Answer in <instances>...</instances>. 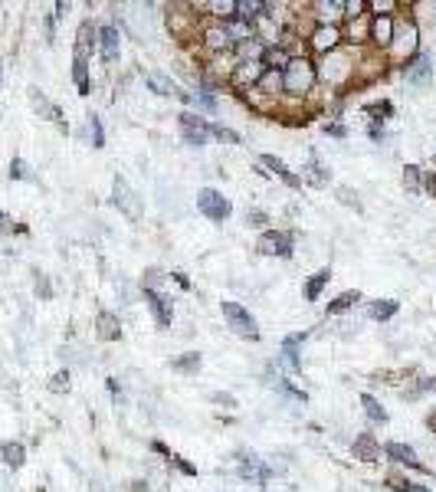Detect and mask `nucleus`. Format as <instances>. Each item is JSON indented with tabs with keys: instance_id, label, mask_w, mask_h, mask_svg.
Returning <instances> with one entry per match:
<instances>
[{
	"instance_id": "obj_1",
	"label": "nucleus",
	"mask_w": 436,
	"mask_h": 492,
	"mask_svg": "<svg viewBox=\"0 0 436 492\" xmlns=\"http://www.w3.org/2000/svg\"><path fill=\"white\" fill-rule=\"evenodd\" d=\"M318 82V73H315V63L309 56H292L282 69V92L292 95V99H305V95L315 89Z\"/></svg>"
},
{
	"instance_id": "obj_2",
	"label": "nucleus",
	"mask_w": 436,
	"mask_h": 492,
	"mask_svg": "<svg viewBox=\"0 0 436 492\" xmlns=\"http://www.w3.org/2000/svg\"><path fill=\"white\" fill-rule=\"evenodd\" d=\"M315 73H318V79L322 82H332V85H342L344 79L354 76V66H351V56L344 53L342 47L335 49V53H328V56H322V63L315 66Z\"/></svg>"
},
{
	"instance_id": "obj_3",
	"label": "nucleus",
	"mask_w": 436,
	"mask_h": 492,
	"mask_svg": "<svg viewBox=\"0 0 436 492\" xmlns=\"http://www.w3.org/2000/svg\"><path fill=\"white\" fill-rule=\"evenodd\" d=\"M220 312H223V319H227V328H233L239 335V338H247V341H256L259 338V325L256 319L243 309L239 302H220Z\"/></svg>"
},
{
	"instance_id": "obj_4",
	"label": "nucleus",
	"mask_w": 436,
	"mask_h": 492,
	"mask_svg": "<svg viewBox=\"0 0 436 492\" xmlns=\"http://www.w3.org/2000/svg\"><path fill=\"white\" fill-rule=\"evenodd\" d=\"M197 210L210 220V223H223V220L233 214V204H230V200L223 197L217 187H200V194H197Z\"/></svg>"
},
{
	"instance_id": "obj_5",
	"label": "nucleus",
	"mask_w": 436,
	"mask_h": 492,
	"mask_svg": "<svg viewBox=\"0 0 436 492\" xmlns=\"http://www.w3.org/2000/svg\"><path fill=\"white\" fill-rule=\"evenodd\" d=\"M256 250L263 256H282V259H292L295 237L289 233V230H263V237L256 240Z\"/></svg>"
},
{
	"instance_id": "obj_6",
	"label": "nucleus",
	"mask_w": 436,
	"mask_h": 492,
	"mask_svg": "<svg viewBox=\"0 0 436 492\" xmlns=\"http://www.w3.org/2000/svg\"><path fill=\"white\" fill-rule=\"evenodd\" d=\"M177 128L184 135V142L190 148H204L210 142V122L207 118H200L197 112H180L177 115Z\"/></svg>"
},
{
	"instance_id": "obj_7",
	"label": "nucleus",
	"mask_w": 436,
	"mask_h": 492,
	"mask_svg": "<svg viewBox=\"0 0 436 492\" xmlns=\"http://www.w3.org/2000/svg\"><path fill=\"white\" fill-rule=\"evenodd\" d=\"M342 27L338 23H318V27L312 30V37H309V47L318 53V56H328V53H335V49L342 47Z\"/></svg>"
},
{
	"instance_id": "obj_8",
	"label": "nucleus",
	"mask_w": 436,
	"mask_h": 492,
	"mask_svg": "<svg viewBox=\"0 0 436 492\" xmlns=\"http://www.w3.org/2000/svg\"><path fill=\"white\" fill-rule=\"evenodd\" d=\"M112 204L122 210L128 220H142V200L135 197V190L128 187V180L115 178V184H112Z\"/></svg>"
},
{
	"instance_id": "obj_9",
	"label": "nucleus",
	"mask_w": 436,
	"mask_h": 492,
	"mask_svg": "<svg viewBox=\"0 0 436 492\" xmlns=\"http://www.w3.org/2000/svg\"><path fill=\"white\" fill-rule=\"evenodd\" d=\"M144 302H148V309H151L154 322L161 325V328H168V325L174 322V302L171 295H164L161 289H144Z\"/></svg>"
},
{
	"instance_id": "obj_10",
	"label": "nucleus",
	"mask_w": 436,
	"mask_h": 492,
	"mask_svg": "<svg viewBox=\"0 0 436 492\" xmlns=\"http://www.w3.org/2000/svg\"><path fill=\"white\" fill-rule=\"evenodd\" d=\"M417 47H420V30H417V23L410 20L400 37L394 33V43H390V49H394V56H397L400 63H410V59H413V53H417Z\"/></svg>"
},
{
	"instance_id": "obj_11",
	"label": "nucleus",
	"mask_w": 436,
	"mask_h": 492,
	"mask_svg": "<svg viewBox=\"0 0 436 492\" xmlns=\"http://www.w3.org/2000/svg\"><path fill=\"white\" fill-rule=\"evenodd\" d=\"M204 49H207V53H227V49H237V37L230 33L227 23H213V27L204 30Z\"/></svg>"
},
{
	"instance_id": "obj_12",
	"label": "nucleus",
	"mask_w": 436,
	"mask_h": 492,
	"mask_svg": "<svg viewBox=\"0 0 436 492\" xmlns=\"http://www.w3.org/2000/svg\"><path fill=\"white\" fill-rule=\"evenodd\" d=\"M380 453L387 456L390 463H397V466H410V469H420V473H427V466L417 460V450L407 443H397V440H390V443L380 446Z\"/></svg>"
},
{
	"instance_id": "obj_13",
	"label": "nucleus",
	"mask_w": 436,
	"mask_h": 492,
	"mask_svg": "<svg viewBox=\"0 0 436 492\" xmlns=\"http://www.w3.org/2000/svg\"><path fill=\"white\" fill-rule=\"evenodd\" d=\"M239 479H243V483H253V486H266L269 479H273V469H269L256 453L253 456L247 453L243 460H239Z\"/></svg>"
},
{
	"instance_id": "obj_14",
	"label": "nucleus",
	"mask_w": 436,
	"mask_h": 492,
	"mask_svg": "<svg viewBox=\"0 0 436 492\" xmlns=\"http://www.w3.org/2000/svg\"><path fill=\"white\" fill-rule=\"evenodd\" d=\"M99 53H102V63H108V66H115V63H118V56H122L118 27H112V23L99 27Z\"/></svg>"
},
{
	"instance_id": "obj_15",
	"label": "nucleus",
	"mask_w": 436,
	"mask_h": 492,
	"mask_svg": "<svg viewBox=\"0 0 436 492\" xmlns=\"http://www.w3.org/2000/svg\"><path fill=\"white\" fill-rule=\"evenodd\" d=\"M394 33H397V20L390 17V13H378V17L370 20L368 39H374V47L390 49V43H394Z\"/></svg>"
},
{
	"instance_id": "obj_16",
	"label": "nucleus",
	"mask_w": 436,
	"mask_h": 492,
	"mask_svg": "<svg viewBox=\"0 0 436 492\" xmlns=\"http://www.w3.org/2000/svg\"><path fill=\"white\" fill-rule=\"evenodd\" d=\"M430 79H433V59L427 56V53H420V56H413L407 63V82L413 85V89H427Z\"/></svg>"
},
{
	"instance_id": "obj_17",
	"label": "nucleus",
	"mask_w": 436,
	"mask_h": 492,
	"mask_svg": "<svg viewBox=\"0 0 436 492\" xmlns=\"http://www.w3.org/2000/svg\"><path fill=\"white\" fill-rule=\"evenodd\" d=\"M309 338V331H295V335H285L282 338V361L295 374H302V341Z\"/></svg>"
},
{
	"instance_id": "obj_18",
	"label": "nucleus",
	"mask_w": 436,
	"mask_h": 492,
	"mask_svg": "<svg viewBox=\"0 0 436 492\" xmlns=\"http://www.w3.org/2000/svg\"><path fill=\"white\" fill-rule=\"evenodd\" d=\"M30 105H33V112L43 115V118H49V122H56L59 128H66V118H63V109H59L56 102H49L46 95L39 92L37 85L30 89Z\"/></svg>"
},
{
	"instance_id": "obj_19",
	"label": "nucleus",
	"mask_w": 436,
	"mask_h": 492,
	"mask_svg": "<svg viewBox=\"0 0 436 492\" xmlns=\"http://www.w3.org/2000/svg\"><path fill=\"white\" fill-rule=\"evenodd\" d=\"M259 168H269L275 178H282L292 190L302 187V178H299V174H292V171H289V164H285L282 158H275V154H259Z\"/></svg>"
},
{
	"instance_id": "obj_20",
	"label": "nucleus",
	"mask_w": 436,
	"mask_h": 492,
	"mask_svg": "<svg viewBox=\"0 0 436 492\" xmlns=\"http://www.w3.org/2000/svg\"><path fill=\"white\" fill-rule=\"evenodd\" d=\"M95 335L102 341H118L122 338V319L115 312H99L95 315Z\"/></svg>"
},
{
	"instance_id": "obj_21",
	"label": "nucleus",
	"mask_w": 436,
	"mask_h": 492,
	"mask_svg": "<svg viewBox=\"0 0 436 492\" xmlns=\"http://www.w3.org/2000/svg\"><path fill=\"white\" fill-rule=\"evenodd\" d=\"M144 82H148V89L151 92H158V95H174V99H180V85L174 82L171 76H164V73H158V69H148L144 73Z\"/></svg>"
},
{
	"instance_id": "obj_22",
	"label": "nucleus",
	"mask_w": 436,
	"mask_h": 492,
	"mask_svg": "<svg viewBox=\"0 0 436 492\" xmlns=\"http://www.w3.org/2000/svg\"><path fill=\"white\" fill-rule=\"evenodd\" d=\"M354 456L364 460V463H378V460H380L378 436H374V433H358V440H354Z\"/></svg>"
},
{
	"instance_id": "obj_23",
	"label": "nucleus",
	"mask_w": 436,
	"mask_h": 492,
	"mask_svg": "<svg viewBox=\"0 0 436 492\" xmlns=\"http://www.w3.org/2000/svg\"><path fill=\"white\" fill-rule=\"evenodd\" d=\"M332 283V269H318V273H312L309 279H305L302 285V295L305 302H318V295L325 293V285Z\"/></svg>"
},
{
	"instance_id": "obj_24",
	"label": "nucleus",
	"mask_w": 436,
	"mask_h": 492,
	"mask_svg": "<svg viewBox=\"0 0 436 492\" xmlns=\"http://www.w3.org/2000/svg\"><path fill=\"white\" fill-rule=\"evenodd\" d=\"M95 37H99L95 23L92 20H82V27H79V33H76V49H73V53H79V56L89 59L95 53Z\"/></svg>"
},
{
	"instance_id": "obj_25",
	"label": "nucleus",
	"mask_w": 436,
	"mask_h": 492,
	"mask_svg": "<svg viewBox=\"0 0 436 492\" xmlns=\"http://www.w3.org/2000/svg\"><path fill=\"white\" fill-rule=\"evenodd\" d=\"M180 102H187V105H194V109H200V112H210V115L220 109L217 95L210 92V89H200V92H184V95H180Z\"/></svg>"
},
{
	"instance_id": "obj_26",
	"label": "nucleus",
	"mask_w": 436,
	"mask_h": 492,
	"mask_svg": "<svg viewBox=\"0 0 436 492\" xmlns=\"http://www.w3.org/2000/svg\"><path fill=\"white\" fill-rule=\"evenodd\" d=\"M73 82H76V92L79 95H89L92 92V82H89V59L73 53Z\"/></svg>"
},
{
	"instance_id": "obj_27",
	"label": "nucleus",
	"mask_w": 436,
	"mask_h": 492,
	"mask_svg": "<svg viewBox=\"0 0 436 492\" xmlns=\"http://www.w3.org/2000/svg\"><path fill=\"white\" fill-rule=\"evenodd\" d=\"M0 456H4V463H7L10 469H20V466L27 463V446L17 443V440H7V443L0 446Z\"/></svg>"
},
{
	"instance_id": "obj_28",
	"label": "nucleus",
	"mask_w": 436,
	"mask_h": 492,
	"mask_svg": "<svg viewBox=\"0 0 436 492\" xmlns=\"http://www.w3.org/2000/svg\"><path fill=\"white\" fill-rule=\"evenodd\" d=\"M400 312V302L397 299H374L368 309V315L374 319V322H387V319H394V315Z\"/></svg>"
},
{
	"instance_id": "obj_29",
	"label": "nucleus",
	"mask_w": 436,
	"mask_h": 492,
	"mask_svg": "<svg viewBox=\"0 0 436 492\" xmlns=\"http://www.w3.org/2000/svg\"><path fill=\"white\" fill-rule=\"evenodd\" d=\"M200 364H204L200 351H187V355H180V358H174V361H171V368L177 371V374H197Z\"/></svg>"
},
{
	"instance_id": "obj_30",
	"label": "nucleus",
	"mask_w": 436,
	"mask_h": 492,
	"mask_svg": "<svg viewBox=\"0 0 436 492\" xmlns=\"http://www.w3.org/2000/svg\"><path fill=\"white\" fill-rule=\"evenodd\" d=\"M361 404H364V414H368L370 424H387V410L380 407L378 398H370V394H361Z\"/></svg>"
},
{
	"instance_id": "obj_31",
	"label": "nucleus",
	"mask_w": 436,
	"mask_h": 492,
	"mask_svg": "<svg viewBox=\"0 0 436 492\" xmlns=\"http://www.w3.org/2000/svg\"><path fill=\"white\" fill-rule=\"evenodd\" d=\"M354 302H361V293H358V289H348V293H342L338 299H332V302H328V315H342V312H348V309H351Z\"/></svg>"
},
{
	"instance_id": "obj_32",
	"label": "nucleus",
	"mask_w": 436,
	"mask_h": 492,
	"mask_svg": "<svg viewBox=\"0 0 436 492\" xmlns=\"http://www.w3.org/2000/svg\"><path fill=\"white\" fill-rule=\"evenodd\" d=\"M309 174H305V184H312V187H325V184H328V171H325V164L318 161V158H315L312 154V161H309Z\"/></svg>"
},
{
	"instance_id": "obj_33",
	"label": "nucleus",
	"mask_w": 436,
	"mask_h": 492,
	"mask_svg": "<svg viewBox=\"0 0 436 492\" xmlns=\"http://www.w3.org/2000/svg\"><path fill=\"white\" fill-rule=\"evenodd\" d=\"M364 112H368L378 125H384V118H390V115H394V102H387V99H378V102L364 105Z\"/></svg>"
},
{
	"instance_id": "obj_34",
	"label": "nucleus",
	"mask_w": 436,
	"mask_h": 492,
	"mask_svg": "<svg viewBox=\"0 0 436 492\" xmlns=\"http://www.w3.org/2000/svg\"><path fill=\"white\" fill-rule=\"evenodd\" d=\"M404 187H407L410 194H423V171H420L417 164H407V168H404Z\"/></svg>"
},
{
	"instance_id": "obj_35",
	"label": "nucleus",
	"mask_w": 436,
	"mask_h": 492,
	"mask_svg": "<svg viewBox=\"0 0 436 492\" xmlns=\"http://www.w3.org/2000/svg\"><path fill=\"white\" fill-rule=\"evenodd\" d=\"M269 384H273L275 390H282L285 398H292V400H309V394H305V390H299V388H292V384H289V381L285 378H275V374H269Z\"/></svg>"
},
{
	"instance_id": "obj_36",
	"label": "nucleus",
	"mask_w": 436,
	"mask_h": 492,
	"mask_svg": "<svg viewBox=\"0 0 436 492\" xmlns=\"http://www.w3.org/2000/svg\"><path fill=\"white\" fill-rule=\"evenodd\" d=\"M387 483L394 492H433L430 486H420V483H413V479H404V476H390Z\"/></svg>"
},
{
	"instance_id": "obj_37",
	"label": "nucleus",
	"mask_w": 436,
	"mask_h": 492,
	"mask_svg": "<svg viewBox=\"0 0 436 492\" xmlns=\"http://www.w3.org/2000/svg\"><path fill=\"white\" fill-rule=\"evenodd\" d=\"M210 135L220 138V142H227V144H239V135L233 132V128H227V125H220V122H210Z\"/></svg>"
},
{
	"instance_id": "obj_38",
	"label": "nucleus",
	"mask_w": 436,
	"mask_h": 492,
	"mask_svg": "<svg viewBox=\"0 0 436 492\" xmlns=\"http://www.w3.org/2000/svg\"><path fill=\"white\" fill-rule=\"evenodd\" d=\"M89 135H92V144L95 148H105V128H102V118L99 115H89Z\"/></svg>"
},
{
	"instance_id": "obj_39",
	"label": "nucleus",
	"mask_w": 436,
	"mask_h": 492,
	"mask_svg": "<svg viewBox=\"0 0 436 492\" xmlns=\"http://www.w3.org/2000/svg\"><path fill=\"white\" fill-rule=\"evenodd\" d=\"M338 200H342L344 207L351 210H364V204L358 200V194H354V187H338Z\"/></svg>"
},
{
	"instance_id": "obj_40",
	"label": "nucleus",
	"mask_w": 436,
	"mask_h": 492,
	"mask_svg": "<svg viewBox=\"0 0 436 492\" xmlns=\"http://www.w3.org/2000/svg\"><path fill=\"white\" fill-rule=\"evenodd\" d=\"M49 390L66 394V390H69V371H56V374H53V381H49Z\"/></svg>"
},
{
	"instance_id": "obj_41",
	"label": "nucleus",
	"mask_w": 436,
	"mask_h": 492,
	"mask_svg": "<svg viewBox=\"0 0 436 492\" xmlns=\"http://www.w3.org/2000/svg\"><path fill=\"white\" fill-rule=\"evenodd\" d=\"M27 178H30L27 161H23V158H13V161H10V180H27Z\"/></svg>"
},
{
	"instance_id": "obj_42",
	"label": "nucleus",
	"mask_w": 436,
	"mask_h": 492,
	"mask_svg": "<svg viewBox=\"0 0 436 492\" xmlns=\"http://www.w3.org/2000/svg\"><path fill=\"white\" fill-rule=\"evenodd\" d=\"M142 283H144V289H158V285L164 283V273L151 266V269H144V279H142Z\"/></svg>"
},
{
	"instance_id": "obj_43",
	"label": "nucleus",
	"mask_w": 436,
	"mask_h": 492,
	"mask_svg": "<svg viewBox=\"0 0 436 492\" xmlns=\"http://www.w3.org/2000/svg\"><path fill=\"white\" fill-rule=\"evenodd\" d=\"M168 460H171V463L177 466V469H180V473H184V476H197V466H194V463H187V460H184V456H180V453H171V456H168Z\"/></svg>"
},
{
	"instance_id": "obj_44",
	"label": "nucleus",
	"mask_w": 436,
	"mask_h": 492,
	"mask_svg": "<svg viewBox=\"0 0 436 492\" xmlns=\"http://www.w3.org/2000/svg\"><path fill=\"white\" fill-rule=\"evenodd\" d=\"M247 223L249 227H256V230H263L266 223H269V214H263V210H247Z\"/></svg>"
},
{
	"instance_id": "obj_45",
	"label": "nucleus",
	"mask_w": 436,
	"mask_h": 492,
	"mask_svg": "<svg viewBox=\"0 0 436 492\" xmlns=\"http://www.w3.org/2000/svg\"><path fill=\"white\" fill-rule=\"evenodd\" d=\"M210 400H213V404H220V407H227V410H233V407H237V398H233V394H223V390H217V394H210Z\"/></svg>"
},
{
	"instance_id": "obj_46",
	"label": "nucleus",
	"mask_w": 436,
	"mask_h": 492,
	"mask_svg": "<svg viewBox=\"0 0 436 492\" xmlns=\"http://www.w3.org/2000/svg\"><path fill=\"white\" fill-rule=\"evenodd\" d=\"M423 194L436 200V171H430L427 178H423Z\"/></svg>"
},
{
	"instance_id": "obj_47",
	"label": "nucleus",
	"mask_w": 436,
	"mask_h": 492,
	"mask_svg": "<svg viewBox=\"0 0 436 492\" xmlns=\"http://www.w3.org/2000/svg\"><path fill=\"white\" fill-rule=\"evenodd\" d=\"M325 132L335 135V138H344V135H348V128H344V125H338V122H328V125H325Z\"/></svg>"
},
{
	"instance_id": "obj_48",
	"label": "nucleus",
	"mask_w": 436,
	"mask_h": 492,
	"mask_svg": "<svg viewBox=\"0 0 436 492\" xmlns=\"http://www.w3.org/2000/svg\"><path fill=\"white\" fill-rule=\"evenodd\" d=\"M37 295H43V299H49V295H53V289H49V283L43 279V276L37 279Z\"/></svg>"
},
{
	"instance_id": "obj_49",
	"label": "nucleus",
	"mask_w": 436,
	"mask_h": 492,
	"mask_svg": "<svg viewBox=\"0 0 436 492\" xmlns=\"http://www.w3.org/2000/svg\"><path fill=\"white\" fill-rule=\"evenodd\" d=\"M174 283H177L180 289H190V279H187V276H184V273H174Z\"/></svg>"
},
{
	"instance_id": "obj_50",
	"label": "nucleus",
	"mask_w": 436,
	"mask_h": 492,
	"mask_svg": "<svg viewBox=\"0 0 436 492\" xmlns=\"http://www.w3.org/2000/svg\"><path fill=\"white\" fill-rule=\"evenodd\" d=\"M370 138H374V142H380V138H384V128H380L378 122L370 125Z\"/></svg>"
},
{
	"instance_id": "obj_51",
	"label": "nucleus",
	"mask_w": 436,
	"mask_h": 492,
	"mask_svg": "<svg viewBox=\"0 0 436 492\" xmlns=\"http://www.w3.org/2000/svg\"><path fill=\"white\" fill-rule=\"evenodd\" d=\"M10 223H13V220H10L7 214H0V233H7V230H13V227H10Z\"/></svg>"
},
{
	"instance_id": "obj_52",
	"label": "nucleus",
	"mask_w": 436,
	"mask_h": 492,
	"mask_svg": "<svg viewBox=\"0 0 436 492\" xmlns=\"http://www.w3.org/2000/svg\"><path fill=\"white\" fill-rule=\"evenodd\" d=\"M370 10H394V4H380V0H374V4H368Z\"/></svg>"
},
{
	"instance_id": "obj_53",
	"label": "nucleus",
	"mask_w": 436,
	"mask_h": 492,
	"mask_svg": "<svg viewBox=\"0 0 436 492\" xmlns=\"http://www.w3.org/2000/svg\"><path fill=\"white\" fill-rule=\"evenodd\" d=\"M132 489L135 492H148V483H144V479H138V483H132Z\"/></svg>"
},
{
	"instance_id": "obj_54",
	"label": "nucleus",
	"mask_w": 436,
	"mask_h": 492,
	"mask_svg": "<svg viewBox=\"0 0 436 492\" xmlns=\"http://www.w3.org/2000/svg\"><path fill=\"white\" fill-rule=\"evenodd\" d=\"M427 426H430V430H436V414H430V417H427Z\"/></svg>"
},
{
	"instance_id": "obj_55",
	"label": "nucleus",
	"mask_w": 436,
	"mask_h": 492,
	"mask_svg": "<svg viewBox=\"0 0 436 492\" xmlns=\"http://www.w3.org/2000/svg\"><path fill=\"white\" fill-rule=\"evenodd\" d=\"M0 82H4V63H0Z\"/></svg>"
},
{
	"instance_id": "obj_56",
	"label": "nucleus",
	"mask_w": 436,
	"mask_h": 492,
	"mask_svg": "<svg viewBox=\"0 0 436 492\" xmlns=\"http://www.w3.org/2000/svg\"><path fill=\"white\" fill-rule=\"evenodd\" d=\"M433 17H436V4H433Z\"/></svg>"
},
{
	"instance_id": "obj_57",
	"label": "nucleus",
	"mask_w": 436,
	"mask_h": 492,
	"mask_svg": "<svg viewBox=\"0 0 436 492\" xmlns=\"http://www.w3.org/2000/svg\"><path fill=\"white\" fill-rule=\"evenodd\" d=\"M433 161H436V154H433Z\"/></svg>"
}]
</instances>
